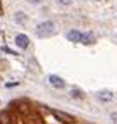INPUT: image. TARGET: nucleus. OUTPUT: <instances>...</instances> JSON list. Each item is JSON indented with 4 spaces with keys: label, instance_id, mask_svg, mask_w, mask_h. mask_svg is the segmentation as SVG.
Masks as SVG:
<instances>
[{
    "label": "nucleus",
    "instance_id": "obj_15",
    "mask_svg": "<svg viewBox=\"0 0 117 124\" xmlns=\"http://www.w3.org/2000/svg\"><path fill=\"white\" fill-rule=\"evenodd\" d=\"M16 85H19V83H16V81H12V83H7V88H12V86H16Z\"/></svg>",
    "mask_w": 117,
    "mask_h": 124
},
{
    "label": "nucleus",
    "instance_id": "obj_16",
    "mask_svg": "<svg viewBox=\"0 0 117 124\" xmlns=\"http://www.w3.org/2000/svg\"><path fill=\"white\" fill-rule=\"evenodd\" d=\"M29 2H33V4H40L41 0H29Z\"/></svg>",
    "mask_w": 117,
    "mask_h": 124
},
{
    "label": "nucleus",
    "instance_id": "obj_17",
    "mask_svg": "<svg viewBox=\"0 0 117 124\" xmlns=\"http://www.w3.org/2000/svg\"><path fill=\"white\" fill-rule=\"evenodd\" d=\"M0 12H2V4H0Z\"/></svg>",
    "mask_w": 117,
    "mask_h": 124
},
{
    "label": "nucleus",
    "instance_id": "obj_3",
    "mask_svg": "<svg viewBox=\"0 0 117 124\" xmlns=\"http://www.w3.org/2000/svg\"><path fill=\"white\" fill-rule=\"evenodd\" d=\"M22 121H24V124H45L43 119H41V116L38 112H35V110H31L29 114L22 116Z\"/></svg>",
    "mask_w": 117,
    "mask_h": 124
},
{
    "label": "nucleus",
    "instance_id": "obj_11",
    "mask_svg": "<svg viewBox=\"0 0 117 124\" xmlns=\"http://www.w3.org/2000/svg\"><path fill=\"white\" fill-rule=\"evenodd\" d=\"M14 19H16V23L22 24V23H26V14L24 12H17L16 16H14Z\"/></svg>",
    "mask_w": 117,
    "mask_h": 124
},
{
    "label": "nucleus",
    "instance_id": "obj_9",
    "mask_svg": "<svg viewBox=\"0 0 117 124\" xmlns=\"http://www.w3.org/2000/svg\"><path fill=\"white\" fill-rule=\"evenodd\" d=\"M17 108H19L21 116H26V114L31 112V107H29V103H28V102H17Z\"/></svg>",
    "mask_w": 117,
    "mask_h": 124
},
{
    "label": "nucleus",
    "instance_id": "obj_4",
    "mask_svg": "<svg viewBox=\"0 0 117 124\" xmlns=\"http://www.w3.org/2000/svg\"><path fill=\"white\" fill-rule=\"evenodd\" d=\"M48 81H50V85H52L53 88H58V90H62V88L66 86L64 79H62V78H58V76H55V74H52V76L48 78Z\"/></svg>",
    "mask_w": 117,
    "mask_h": 124
},
{
    "label": "nucleus",
    "instance_id": "obj_10",
    "mask_svg": "<svg viewBox=\"0 0 117 124\" xmlns=\"http://www.w3.org/2000/svg\"><path fill=\"white\" fill-rule=\"evenodd\" d=\"M0 124H10V116H9L7 110L0 112Z\"/></svg>",
    "mask_w": 117,
    "mask_h": 124
},
{
    "label": "nucleus",
    "instance_id": "obj_12",
    "mask_svg": "<svg viewBox=\"0 0 117 124\" xmlns=\"http://www.w3.org/2000/svg\"><path fill=\"white\" fill-rule=\"evenodd\" d=\"M72 2H74V0H57V4H58V5H64V7L72 5Z\"/></svg>",
    "mask_w": 117,
    "mask_h": 124
},
{
    "label": "nucleus",
    "instance_id": "obj_14",
    "mask_svg": "<svg viewBox=\"0 0 117 124\" xmlns=\"http://www.w3.org/2000/svg\"><path fill=\"white\" fill-rule=\"evenodd\" d=\"M2 52H5V54H10V55H16V52H12L9 46H2Z\"/></svg>",
    "mask_w": 117,
    "mask_h": 124
},
{
    "label": "nucleus",
    "instance_id": "obj_18",
    "mask_svg": "<svg viewBox=\"0 0 117 124\" xmlns=\"http://www.w3.org/2000/svg\"><path fill=\"white\" fill-rule=\"evenodd\" d=\"M115 36H117V35H115Z\"/></svg>",
    "mask_w": 117,
    "mask_h": 124
},
{
    "label": "nucleus",
    "instance_id": "obj_8",
    "mask_svg": "<svg viewBox=\"0 0 117 124\" xmlns=\"http://www.w3.org/2000/svg\"><path fill=\"white\" fill-rule=\"evenodd\" d=\"M67 40H69V41L78 43V41H81V40H83V35L79 33V31H69V33H67Z\"/></svg>",
    "mask_w": 117,
    "mask_h": 124
},
{
    "label": "nucleus",
    "instance_id": "obj_6",
    "mask_svg": "<svg viewBox=\"0 0 117 124\" xmlns=\"http://www.w3.org/2000/svg\"><path fill=\"white\" fill-rule=\"evenodd\" d=\"M16 45L19 46V48H28L29 38H28L26 35H17V36H16Z\"/></svg>",
    "mask_w": 117,
    "mask_h": 124
},
{
    "label": "nucleus",
    "instance_id": "obj_1",
    "mask_svg": "<svg viewBox=\"0 0 117 124\" xmlns=\"http://www.w3.org/2000/svg\"><path fill=\"white\" fill-rule=\"evenodd\" d=\"M55 23L52 21H45V23H40L38 28H36V35L40 38H48V36H53L55 35Z\"/></svg>",
    "mask_w": 117,
    "mask_h": 124
},
{
    "label": "nucleus",
    "instance_id": "obj_2",
    "mask_svg": "<svg viewBox=\"0 0 117 124\" xmlns=\"http://www.w3.org/2000/svg\"><path fill=\"white\" fill-rule=\"evenodd\" d=\"M52 116L60 122V124H74V117L62 112V110H52Z\"/></svg>",
    "mask_w": 117,
    "mask_h": 124
},
{
    "label": "nucleus",
    "instance_id": "obj_5",
    "mask_svg": "<svg viewBox=\"0 0 117 124\" xmlns=\"http://www.w3.org/2000/svg\"><path fill=\"white\" fill-rule=\"evenodd\" d=\"M98 98H100L102 102H112V100H114V93L109 91V90H100V91H98Z\"/></svg>",
    "mask_w": 117,
    "mask_h": 124
},
{
    "label": "nucleus",
    "instance_id": "obj_13",
    "mask_svg": "<svg viewBox=\"0 0 117 124\" xmlns=\"http://www.w3.org/2000/svg\"><path fill=\"white\" fill-rule=\"evenodd\" d=\"M71 95H74V98H81L83 93H81L79 90H72V91H71Z\"/></svg>",
    "mask_w": 117,
    "mask_h": 124
},
{
    "label": "nucleus",
    "instance_id": "obj_7",
    "mask_svg": "<svg viewBox=\"0 0 117 124\" xmlns=\"http://www.w3.org/2000/svg\"><path fill=\"white\" fill-rule=\"evenodd\" d=\"M95 41H96L95 33H86V35H83V40H81V43H84V45H95Z\"/></svg>",
    "mask_w": 117,
    "mask_h": 124
}]
</instances>
